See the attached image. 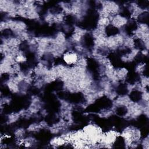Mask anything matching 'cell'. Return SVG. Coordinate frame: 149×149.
Wrapping results in <instances>:
<instances>
[{"mask_svg":"<svg viewBox=\"0 0 149 149\" xmlns=\"http://www.w3.org/2000/svg\"><path fill=\"white\" fill-rule=\"evenodd\" d=\"M104 31L107 36L111 37L117 35L119 32V30L118 27L113 24H108L104 29Z\"/></svg>","mask_w":149,"mask_h":149,"instance_id":"obj_1","label":"cell"},{"mask_svg":"<svg viewBox=\"0 0 149 149\" xmlns=\"http://www.w3.org/2000/svg\"><path fill=\"white\" fill-rule=\"evenodd\" d=\"M129 97L131 101L137 103L141 101L143 98V93L139 90H134L130 92Z\"/></svg>","mask_w":149,"mask_h":149,"instance_id":"obj_2","label":"cell"},{"mask_svg":"<svg viewBox=\"0 0 149 149\" xmlns=\"http://www.w3.org/2000/svg\"><path fill=\"white\" fill-rule=\"evenodd\" d=\"M133 45L135 49L139 50L140 52H143L146 49V42L140 37H137L133 40Z\"/></svg>","mask_w":149,"mask_h":149,"instance_id":"obj_3","label":"cell"},{"mask_svg":"<svg viewBox=\"0 0 149 149\" xmlns=\"http://www.w3.org/2000/svg\"><path fill=\"white\" fill-rule=\"evenodd\" d=\"M116 92L118 95L120 96H124L127 94L128 88L126 84L121 83L116 88Z\"/></svg>","mask_w":149,"mask_h":149,"instance_id":"obj_4","label":"cell"},{"mask_svg":"<svg viewBox=\"0 0 149 149\" xmlns=\"http://www.w3.org/2000/svg\"><path fill=\"white\" fill-rule=\"evenodd\" d=\"M113 147L116 148H123L125 147L126 139L122 136H118L116 137L113 143Z\"/></svg>","mask_w":149,"mask_h":149,"instance_id":"obj_5","label":"cell"},{"mask_svg":"<svg viewBox=\"0 0 149 149\" xmlns=\"http://www.w3.org/2000/svg\"><path fill=\"white\" fill-rule=\"evenodd\" d=\"M137 21L141 24H147L148 21V12H143L140 13L137 16Z\"/></svg>","mask_w":149,"mask_h":149,"instance_id":"obj_6","label":"cell"},{"mask_svg":"<svg viewBox=\"0 0 149 149\" xmlns=\"http://www.w3.org/2000/svg\"><path fill=\"white\" fill-rule=\"evenodd\" d=\"M128 112L127 108L126 105L120 104L115 109V113L117 116L120 117H123L125 116Z\"/></svg>","mask_w":149,"mask_h":149,"instance_id":"obj_7","label":"cell"},{"mask_svg":"<svg viewBox=\"0 0 149 149\" xmlns=\"http://www.w3.org/2000/svg\"><path fill=\"white\" fill-rule=\"evenodd\" d=\"M148 1H139L137 3V5L141 9H146L148 6Z\"/></svg>","mask_w":149,"mask_h":149,"instance_id":"obj_8","label":"cell"}]
</instances>
